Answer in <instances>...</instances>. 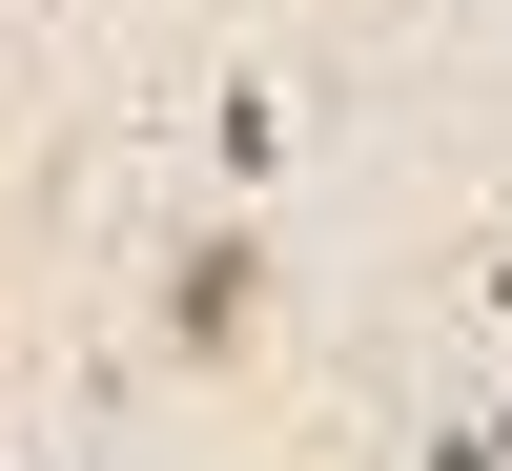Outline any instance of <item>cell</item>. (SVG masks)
<instances>
[{
    "label": "cell",
    "mask_w": 512,
    "mask_h": 471,
    "mask_svg": "<svg viewBox=\"0 0 512 471\" xmlns=\"http://www.w3.org/2000/svg\"><path fill=\"white\" fill-rule=\"evenodd\" d=\"M144 328H164V369H246V349H267V226H185Z\"/></svg>",
    "instance_id": "obj_1"
}]
</instances>
